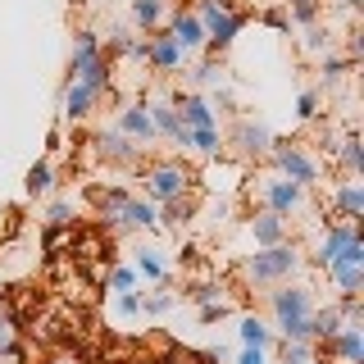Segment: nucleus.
I'll use <instances>...</instances> for the list:
<instances>
[{
  "mask_svg": "<svg viewBox=\"0 0 364 364\" xmlns=\"http://www.w3.org/2000/svg\"><path fill=\"white\" fill-rule=\"evenodd\" d=\"M232 314V301H219V305H205L200 310V323H219V318Z\"/></svg>",
  "mask_w": 364,
  "mask_h": 364,
  "instance_id": "a19ab883",
  "label": "nucleus"
},
{
  "mask_svg": "<svg viewBox=\"0 0 364 364\" xmlns=\"http://www.w3.org/2000/svg\"><path fill=\"white\" fill-rule=\"evenodd\" d=\"M333 155L341 159L346 178H360V173H364V146H360V132H355V128H350V132L337 141V151H333Z\"/></svg>",
  "mask_w": 364,
  "mask_h": 364,
  "instance_id": "cd10ccee",
  "label": "nucleus"
},
{
  "mask_svg": "<svg viewBox=\"0 0 364 364\" xmlns=\"http://www.w3.org/2000/svg\"><path fill=\"white\" fill-rule=\"evenodd\" d=\"M146 100V114H151V123H155V136H164V141H173L178 136V109H173V96H141Z\"/></svg>",
  "mask_w": 364,
  "mask_h": 364,
  "instance_id": "412c9836",
  "label": "nucleus"
},
{
  "mask_svg": "<svg viewBox=\"0 0 364 364\" xmlns=\"http://www.w3.org/2000/svg\"><path fill=\"white\" fill-rule=\"evenodd\" d=\"M264 159H269L273 173H282L287 182H296V187H305V191H314L318 182H323V159H318L301 136H273Z\"/></svg>",
  "mask_w": 364,
  "mask_h": 364,
  "instance_id": "7ed1b4c3",
  "label": "nucleus"
},
{
  "mask_svg": "<svg viewBox=\"0 0 364 364\" xmlns=\"http://www.w3.org/2000/svg\"><path fill=\"white\" fill-rule=\"evenodd\" d=\"M168 14H173V0H128V28L136 32V37L164 32Z\"/></svg>",
  "mask_w": 364,
  "mask_h": 364,
  "instance_id": "ddd939ff",
  "label": "nucleus"
},
{
  "mask_svg": "<svg viewBox=\"0 0 364 364\" xmlns=\"http://www.w3.org/2000/svg\"><path fill=\"white\" fill-rule=\"evenodd\" d=\"M264 23L273 32H291V18H287V5H273V9H264Z\"/></svg>",
  "mask_w": 364,
  "mask_h": 364,
  "instance_id": "ea45409f",
  "label": "nucleus"
},
{
  "mask_svg": "<svg viewBox=\"0 0 364 364\" xmlns=\"http://www.w3.org/2000/svg\"><path fill=\"white\" fill-rule=\"evenodd\" d=\"M91 151H96L100 164H114V168H141L146 164V151L136 141H128L119 128H100L91 136Z\"/></svg>",
  "mask_w": 364,
  "mask_h": 364,
  "instance_id": "6e6552de",
  "label": "nucleus"
},
{
  "mask_svg": "<svg viewBox=\"0 0 364 364\" xmlns=\"http://www.w3.org/2000/svg\"><path fill=\"white\" fill-rule=\"evenodd\" d=\"M100 100H105V96H96V91L82 87V82H64V87H60V119H68V123H87L91 114L100 109Z\"/></svg>",
  "mask_w": 364,
  "mask_h": 364,
  "instance_id": "2eb2a0df",
  "label": "nucleus"
},
{
  "mask_svg": "<svg viewBox=\"0 0 364 364\" xmlns=\"http://www.w3.org/2000/svg\"><path fill=\"white\" fill-rule=\"evenodd\" d=\"M287 18H291V28L323 23V0H287Z\"/></svg>",
  "mask_w": 364,
  "mask_h": 364,
  "instance_id": "2f4dec72",
  "label": "nucleus"
},
{
  "mask_svg": "<svg viewBox=\"0 0 364 364\" xmlns=\"http://www.w3.org/2000/svg\"><path fill=\"white\" fill-rule=\"evenodd\" d=\"M105 278H109V291H136V269L132 264H109Z\"/></svg>",
  "mask_w": 364,
  "mask_h": 364,
  "instance_id": "c9c22d12",
  "label": "nucleus"
},
{
  "mask_svg": "<svg viewBox=\"0 0 364 364\" xmlns=\"http://www.w3.org/2000/svg\"><path fill=\"white\" fill-rule=\"evenodd\" d=\"M246 232H250V242H255V250L282 246V242H291V219L269 214V210H255V214H250V223H246Z\"/></svg>",
  "mask_w": 364,
  "mask_h": 364,
  "instance_id": "dca6fc26",
  "label": "nucleus"
},
{
  "mask_svg": "<svg viewBox=\"0 0 364 364\" xmlns=\"http://www.w3.org/2000/svg\"><path fill=\"white\" fill-rule=\"evenodd\" d=\"M182 77H187V91H214V87H223V77H228V68L223 60H214V55H205L200 64H191V68H182Z\"/></svg>",
  "mask_w": 364,
  "mask_h": 364,
  "instance_id": "aec40b11",
  "label": "nucleus"
},
{
  "mask_svg": "<svg viewBox=\"0 0 364 364\" xmlns=\"http://www.w3.org/2000/svg\"><path fill=\"white\" fill-rule=\"evenodd\" d=\"M114 314L119 318H141V291H114Z\"/></svg>",
  "mask_w": 364,
  "mask_h": 364,
  "instance_id": "e433bc0d",
  "label": "nucleus"
},
{
  "mask_svg": "<svg viewBox=\"0 0 364 364\" xmlns=\"http://www.w3.org/2000/svg\"><path fill=\"white\" fill-rule=\"evenodd\" d=\"M46 364H82V355H77V350H50Z\"/></svg>",
  "mask_w": 364,
  "mask_h": 364,
  "instance_id": "37998d69",
  "label": "nucleus"
},
{
  "mask_svg": "<svg viewBox=\"0 0 364 364\" xmlns=\"http://www.w3.org/2000/svg\"><path fill=\"white\" fill-rule=\"evenodd\" d=\"M314 350L323 355L318 364H364V328L346 323L333 341H323V346H314Z\"/></svg>",
  "mask_w": 364,
  "mask_h": 364,
  "instance_id": "9d476101",
  "label": "nucleus"
},
{
  "mask_svg": "<svg viewBox=\"0 0 364 364\" xmlns=\"http://www.w3.org/2000/svg\"><path fill=\"white\" fill-rule=\"evenodd\" d=\"M141 64L155 68V73H182V68L191 64V55L182 50L168 32H151V37H146V60Z\"/></svg>",
  "mask_w": 364,
  "mask_h": 364,
  "instance_id": "1a4fd4ad",
  "label": "nucleus"
},
{
  "mask_svg": "<svg viewBox=\"0 0 364 364\" xmlns=\"http://www.w3.org/2000/svg\"><path fill=\"white\" fill-rule=\"evenodd\" d=\"M337 310H341V318H346V323H364V296H341L337 301Z\"/></svg>",
  "mask_w": 364,
  "mask_h": 364,
  "instance_id": "58836bf2",
  "label": "nucleus"
},
{
  "mask_svg": "<svg viewBox=\"0 0 364 364\" xmlns=\"http://www.w3.org/2000/svg\"><path fill=\"white\" fill-rule=\"evenodd\" d=\"M164 32H168V37H173L187 55H200V50H205V23L191 14V9H182V5H173V14H168Z\"/></svg>",
  "mask_w": 364,
  "mask_h": 364,
  "instance_id": "4468645a",
  "label": "nucleus"
},
{
  "mask_svg": "<svg viewBox=\"0 0 364 364\" xmlns=\"http://www.w3.org/2000/svg\"><path fill=\"white\" fill-rule=\"evenodd\" d=\"M360 237V223H337V219H328V228L318 232V242L305 250V269H314V273H323L333 259L346 250L350 242Z\"/></svg>",
  "mask_w": 364,
  "mask_h": 364,
  "instance_id": "0eeeda50",
  "label": "nucleus"
},
{
  "mask_svg": "<svg viewBox=\"0 0 364 364\" xmlns=\"http://www.w3.org/2000/svg\"><path fill=\"white\" fill-rule=\"evenodd\" d=\"M305 269V246L296 242H282V246H264V250H250V255L237 264V273H242L246 287H278V282H296Z\"/></svg>",
  "mask_w": 364,
  "mask_h": 364,
  "instance_id": "f03ea898",
  "label": "nucleus"
},
{
  "mask_svg": "<svg viewBox=\"0 0 364 364\" xmlns=\"http://www.w3.org/2000/svg\"><path fill=\"white\" fill-rule=\"evenodd\" d=\"M341 328H346V318H341L337 310V301H328V305H314V314H310V337H314V346H323V341H333Z\"/></svg>",
  "mask_w": 364,
  "mask_h": 364,
  "instance_id": "4be33fe9",
  "label": "nucleus"
},
{
  "mask_svg": "<svg viewBox=\"0 0 364 364\" xmlns=\"http://www.w3.org/2000/svg\"><path fill=\"white\" fill-rule=\"evenodd\" d=\"M318 109H323V91H318V87H305L301 96H296V119H301V123H314Z\"/></svg>",
  "mask_w": 364,
  "mask_h": 364,
  "instance_id": "473e14b6",
  "label": "nucleus"
},
{
  "mask_svg": "<svg viewBox=\"0 0 364 364\" xmlns=\"http://www.w3.org/2000/svg\"><path fill=\"white\" fill-rule=\"evenodd\" d=\"M264 305H269V318H273V337L278 341H314L310 337V314L318 305V296L310 282H278V287L264 291Z\"/></svg>",
  "mask_w": 364,
  "mask_h": 364,
  "instance_id": "f257e3e1",
  "label": "nucleus"
},
{
  "mask_svg": "<svg viewBox=\"0 0 364 364\" xmlns=\"http://www.w3.org/2000/svg\"><path fill=\"white\" fill-rule=\"evenodd\" d=\"M182 296H187V301H191V305H200V310H205V305H219V301H228V296H223V287H219V282H191V287H187V291H182Z\"/></svg>",
  "mask_w": 364,
  "mask_h": 364,
  "instance_id": "72a5a7b5",
  "label": "nucleus"
},
{
  "mask_svg": "<svg viewBox=\"0 0 364 364\" xmlns=\"http://www.w3.org/2000/svg\"><path fill=\"white\" fill-rule=\"evenodd\" d=\"M328 210H333L337 223H360L364 219V182L346 178L337 187H328Z\"/></svg>",
  "mask_w": 364,
  "mask_h": 364,
  "instance_id": "9b49d317",
  "label": "nucleus"
},
{
  "mask_svg": "<svg viewBox=\"0 0 364 364\" xmlns=\"http://www.w3.org/2000/svg\"><path fill=\"white\" fill-rule=\"evenodd\" d=\"M250 200H255V210H269V214H282V219H291V214H314V200L305 187H296L287 182L282 173H259L250 178Z\"/></svg>",
  "mask_w": 364,
  "mask_h": 364,
  "instance_id": "39448f33",
  "label": "nucleus"
},
{
  "mask_svg": "<svg viewBox=\"0 0 364 364\" xmlns=\"http://www.w3.org/2000/svg\"><path fill=\"white\" fill-rule=\"evenodd\" d=\"M0 364H23V346L18 350H0Z\"/></svg>",
  "mask_w": 364,
  "mask_h": 364,
  "instance_id": "c03bdc74",
  "label": "nucleus"
},
{
  "mask_svg": "<svg viewBox=\"0 0 364 364\" xmlns=\"http://www.w3.org/2000/svg\"><path fill=\"white\" fill-rule=\"evenodd\" d=\"M350 73H355V60H346L341 50L323 55V60H318V91H333L337 82H346Z\"/></svg>",
  "mask_w": 364,
  "mask_h": 364,
  "instance_id": "a878e982",
  "label": "nucleus"
},
{
  "mask_svg": "<svg viewBox=\"0 0 364 364\" xmlns=\"http://www.w3.org/2000/svg\"><path fill=\"white\" fill-rule=\"evenodd\" d=\"M46 228H73V205L68 200H50V210H46Z\"/></svg>",
  "mask_w": 364,
  "mask_h": 364,
  "instance_id": "4c0bfd02",
  "label": "nucleus"
},
{
  "mask_svg": "<svg viewBox=\"0 0 364 364\" xmlns=\"http://www.w3.org/2000/svg\"><path fill=\"white\" fill-rule=\"evenodd\" d=\"M173 305H178V296H173V291H164V287H159V291H151V296L141 291V314H146V318H159V314H168Z\"/></svg>",
  "mask_w": 364,
  "mask_h": 364,
  "instance_id": "f704fd0d",
  "label": "nucleus"
},
{
  "mask_svg": "<svg viewBox=\"0 0 364 364\" xmlns=\"http://www.w3.org/2000/svg\"><path fill=\"white\" fill-rule=\"evenodd\" d=\"M132 269H136V278L155 282V287H164V282H168V264H164V250H155V246H141V250H136Z\"/></svg>",
  "mask_w": 364,
  "mask_h": 364,
  "instance_id": "393cba45",
  "label": "nucleus"
},
{
  "mask_svg": "<svg viewBox=\"0 0 364 364\" xmlns=\"http://www.w3.org/2000/svg\"><path fill=\"white\" fill-rule=\"evenodd\" d=\"M136 364H159V360H136Z\"/></svg>",
  "mask_w": 364,
  "mask_h": 364,
  "instance_id": "a18cd8bd",
  "label": "nucleus"
},
{
  "mask_svg": "<svg viewBox=\"0 0 364 364\" xmlns=\"http://www.w3.org/2000/svg\"><path fill=\"white\" fill-rule=\"evenodd\" d=\"M23 187H28V196H50L55 191V164L50 159H37L28 168V178H23Z\"/></svg>",
  "mask_w": 364,
  "mask_h": 364,
  "instance_id": "c756f323",
  "label": "nucleus"
},
{
  "mask_svg": "<svg viewBox=\"0 0 364 364\" xmlns=\"http://www.w3.org/2000/svg\"><path fill=\"white\" fill-rule=\"evenodd\" d=\"M337 41L333 32L323 28V23H310V28H301V55H310V60H323V55H333Z\"/></svg>",
  "mask_w": 364,
  "mask_h": 364,
  "instance_id": "bb28decb",
  "label": "nucleus"
},
{
  "mask_svg": "<svg viewBox=\"0 0 364 364\" xmlns=\"http://www.w3.org/2000/svg\"><path fill=\"white\" fill-rule=\"evenodd\" d=\"M237 337H242V346H250V350H273V346H278L273 328L259 314H242V318H237Z\"/></svg>",
  "mask_w": 364,
  "mask_h": 364,
  "instance_id": "5701e85b",
  "label": "nucleus"
},
{
  "mask_svg": "<svg viewBox=\"0 0 364 364\" xmlns=\"http://www.w3.org/2000/svg\"><path fill=\"white\" fill-rule=\"evenodd\" d=\"M159 228V205L132 196L128 205H123V219H119V232H155Z\"/></svg>",
  "mask_w": 364,
  "mask_h": 364,
  "instance_id": "6ab92c4d",
  "label": "nucleus"
},
{
  "mask_svg": "<svg viewBox=\"0 0 364 364\" xmlns=\"http://www.w3.org/2000/svg\"><path fill=\"white\" fill-rule=\"evenodd\" d=\"M232 364H269V350H250V346H242V355H237Z\"/></svg>",
  "mask_w": 364,
  "mask_h": 364,
  "instance_id": "79ce46f5",
  "label": "nucleus"
},
{
  "mask_svg": "<svg viewBox=\"0 0 364 364\" xmlns=\"http://www.w3.org/2000/svg\"><path fill=\"white\" fill-rule=\"evenodd\" d=\"M136 182H141L151 205H168L178 196H191V187H196V173H191L187 159H151V164L136 168Z\"/></svg>",
  "mask_w": 364,
  "mask_h": 364,
  "instance_id": "20e7f679",
  "label": "nucleus"
},
{
  "mask_svg": "<svg viewBox=\"0 0 364 364\" xmlns=\"http://www.w3.org/2000/svg\"><path fill=\"white\" fill-rule=\"evenodd\" d=\"M278 364H318L314 341H278Z\"/></svg>",
  "mask_w": 364,
  "mask_h": 364,
  "instance_id": "7c9ffc66",
  "label": "nucleus"
},
{
  "mask_svg": "<svg viewBox=\"0 0 364 364\" xmlns=\"http://www.w3.org/2000/svg\"><path fill=\"white\" fill-rule=\"evenodd\" d=\"M96 55H105V46H100V37H96L91 28H77V32H73V50H68V77H73L82 64H91Z\"/></svg>",
  "mask_w": 364,
  "mask_h": 364,
  "instance_id": "b1692460",
  "label": "nucleus"
},
{
  "mask_svg": "<svg viewBox=\"0 0 364 364\" xmlns=\"http://www.w3.org/2000/svg\"><path fill=\"white\" fill-rule=\"evenodd\" d=\"M269 146H273V128L264 119H250V114H237L232 128L223 132V151H232L237 159H246V164L264 159Z\"/></svg>",
  "mask_w": 364,
  "mask_h": 364,
  "instance_id": "423d86ee",
  "label": "nucleus"
},
{
  "mask_svg": "<svg viewBox=\"0 0 364 364\" xmlns=\"http://www.w3.org/2000/svg\"><path fill=\"white\" fill-rule=\"evenodd\" d=\"M328 287H333V301L341 296H360L364 291V264H350V259H337V264H328Z\"/></svg>",
  "mask_w": 364,
  "mask_h": 364,
  "instance_id": "a211bd4d",
  "label": "nucleus"
},
{
  "mask_svg": "<svg viewBox=\"0 0 364 364\" xmlns=\"http://www.w3.org/2000/svg\"><path fill=\"white\" fill-rule=\"evenodd\" d=\"M114 128L128 136V141H136L141 151H151V146L159 141V136H155V123H151V114H146V100H128V105L119 109V119H114Z\"/></svg>",
  "mask_w": 364,
  "mask_h": 364,
  "instance_id": "f8f14e48",
  "label": "nucleus"
},
{
  "mask_svg": "<svg viewBox=\"0 0 364 364\" xmlns=\"http://www.w3.org/2000/svg\"><path fill=\"white\" fill-rule=\"evenodd\" d=\"M187 151H196L205 159L223 155V128H187Z\"/></svg>",
  "mask_w": 364,
  "mask_h": 364,
  "instance_id": "c85d7f7f",
  "label": "nucleus"
},
{
  "mask_svg": "<svg viewBox=\"0 0 364 364\" xmlns=\"http://www.w3.org/2000/svg\"><path fill=\"white\" fill-rule=\"evenodd\" d=\"M173 109L182 128H219V114L210 109V96H200V91H178Z\"/></svg>",
  "mask_w": 364,
  "mask_h": 364,
  "instance_id": "f3484780",
  "label": "nucleus"
}]
</instances>
